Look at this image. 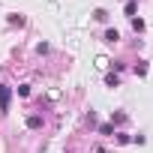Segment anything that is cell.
I'll return each instance as SVG.
<instances>
[{"label":"cell","mask_w":153,"mask_h":153,"mask_svg":"<svg viewBox=\"0 0 153 153\" xmlns=\"http://www.w3.org/2000/svg\"><path fill=\"white\" fill-rule=\"evenodd\" d=\"M27 126H30V129H39V126H42V117H39V114H30V117H27Z\"/></svg>","instance_id":"obj_2"},{"label":"cell","mask_w":153,"mask_h":153,"mask_svg":"<svg viewBox=\"0 0 153 153\" xmlns=\"http://www.w3.org/2000/svg\"><path fill=\"white\" fill-rule=\"evenodd\" d=\"M111 132H114V123H102L99 126V135H111Z\"/></svg>","instance_id":"obj_4"},{"label":"cell","mask_w":153,"mask_h":153,"mask_svg":"<svg viewBox=\"0 0 153 153\" xmlns=\"http://www.w3.org/2000/svg\"><path fill=\"white\" fill-rule=\"evenodd\" d=\"M9 99H12V90L6 84H0V111H9Z\"/></svg>","instance_id":"obj_1"},{"label":"cell","mask_w":153,"mask_h":153,"mask_svg":"<svg viewBox=\"0 0 153 153\" xmlns=\"http://www.w3.org/2000/svg\"><path fill=\"white\" fill-rule=\"evenodd\" d=\"M96 153H108V150H105V147H96Z\"/></svg>","instance_id":"obj_7"},{"label":"cell","mask_w":153,"mask_h":153,"mask_svg":"<svg viewBox=\"0 0 153 153\" xmlns=\"http://www.w3.org/2000/svg\"><path fill=\"white\" fill-rule=\"evenodd\" d=\"M132 30L141 33V30H144V21H141V18H132Z\"/></svg>","instance_id":"obj_6"},{"label":"cell","mask_w":153,"mask_h":153,"mask_svg":"<svg viewBox=\"0 0 153 153\" xmlns=\"http://www.w3.org/2000/svg\"><path fill=\"white\" fill-rule=\"evenodd\" d=\"M105 84H108V87H117L120 78H117V75H105Z\"/></svg>","instance_id":"obj_5"},{"label":"cell","mask_w":153,"mask_h":153,"mask_svg":"<svg viewBox=\"0 0 153 153\" xmlns=\"http://www.w3.org/2000/svg\"><path fill=\"white\" fill-rule=\"evenodd\" d=\"M117 39H120V33H117V30H105V42H111V45H114Z\"/></svg>","instance_id":"obj_3"}]
</instances>
